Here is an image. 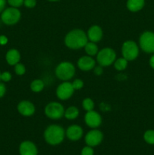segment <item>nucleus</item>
Wrapping results in <instances>:
<instances>
[{"instance_id":"obj_1","label":"nucleus","mask_w":154,"mask_h":155,"mask_svg":"<svg viewBox=\"0 0 154 155\" xmlns=\"http://www.w3.org/2000/svg\"><path fill=\"white\" fill-rule=\"evenodd\" d=\"M88 42L87 34L81 29L70 30L64 38V43L67 48L72 50H78L84 48Z\"/></svg>"},{"instance_id":"obj_2","label":"nucleus","mask_w":154,"mask_h":155,"mask_svg":"<svg viewBox=\"0 0 154 155\" xmlns=\"http://www.w3.org/2000/svg\"><path fill=\"white\" fill-rule=\"evenodd\" d=\"M65 135L66 132L61 126L51 124L45 129L44 132V139L49 145H57L63 142Z\"/></svg>"},{"instance_id":"obj_3","label":"nucleus","mask_w":154,"mask_h":155,"mask_svg":"<svg viewBox=\"0 0 154 155\" xmlns=\"http://www.w3.org/2000/svg\"><path fill=\"white\" fill-rule=\"evenodd\" d=\"M75 68L69 61L60 62L55 68V75L62 81H69L75 76Z\"/></svg>"},{"instance_id":"obj_4","label":"nucleus","mask_w":154,"mask_h":155,"mask_svg":"<svg viewBox=\"0 0 154 155\" xmlns=\"http://www.w3.org/2000/svg\"><path fill=\"white\" fill-rule=\"evenodd\" d=\"M116 59V53L112 48L107 47L98 51L97 54V62L101 67H109L113 64Z\"/></svg>"},{"instance_id":"obj_5","label":"nucleus","mask_w":154,"mask_h":155,"mask_svg":"<svg viewBox=\"0 0 154 155\" xmlns=\"http://www.w3.org/2000/svg\"><path fill=\"white\" fill-rule=\"evenodd\" d=\"M45 114L51 120H59L64 116L65 109L63 104L57 101L49 102L45 107Z\"/></svg>"},{"instance_id":"obj_6","label":"nucleus","mask_w":154,"mask_h":155,"mask_svg":"<svg viewBox=\"0 0 154 155\" xmlns=\"http://www.w3.org/2000/svg\"><path fill=\"white\" fill-rule=\"evenodd\" d=\"M21 18V13L18 8H8L2 12L1 20L6 25H14L19 22Z\"/></svg>"},{"instance_id":"obj_7","label":"nucleus","mask_w":154,"mask_h":155,"mask_svg":"<svg viewBox=\"0 0 154 155\" xmlns=\"http://www.w3.org/2000/svg\"><path fill=\"white\" fill-rule=\"evenodd\" d=\"M122 54L128 61L135 60L139 54V47L134 41H125L122 46Z\"/></svg>"},{"instance_id":"obj_8","label":"nucleus","mask_w":154,"mask_h":155,"mask_svg":"<svg viewBox=\"0 0 154 155\" xmlns=\"http://www.w3.org/2000/svg\"><path fill=\"white\" fill-rule=\"evenodd\" d=\"M140 48L146 53H154V33L145 31L139 39Z\"/></svg>"},{"instance_id":"obj_9","label":"nucleus","mask_w":154,"mask_h":155,"mask_svg":"<svg viewBox=\"0 0 154 155\" xmlns=\"http://www.w3.org/2000/svg\"><path fill=\"white\" fill-rule=\"evenodd\" d=\"M75 90L72 87V83H69V81H63L57 86L56 89V95L60 100L65 101L71 98Z\"/></svg>"},{"instance_id":"obj_10","label":"nucleus","mask_w":154,"mask_h":155,"mask_svg":"<svg viewBox=\"0 0 154 155\" xmlns=\"http://www.w3.org/2000/svg\"><path fill=\"white\" fill-rule=\"evenodd\" d=\"M104 139V135L102 132L97 129L90 130L85 136V142L86 145L91 147H95L99 145Z\"/></svg>"},{"instance_id":"obj_11","label":"nucleus","mask_w":154,"mask_h":155,"mask_svg":"<svg viewBox=\"0 0 154 155\" xmlns=\"http://www.w3.org/2000/svg\"><path fill=\"white\" fill-rule=\"evenodd\" d=\"M85 123L91 129H97L102 124V117L98 112L95 110L87 111L85 115Z\"/></svg>"},{"instance_id":"obj_12","label":"nucleus","mask_w":154,"mask_h":155,"mask_svg":"<svg viewBox=\"0 0 154 155\" xmlns=\"http://www.w3.org/2000/svg\"><path fill=\"white\" fill-rule=\"evenodd\" d=\"M18 110L22 116L30 117L33 116L36 111V107L33 103L28 100H23L18 104Z\"/></svg>"},{"instance_id":"obj_13","label":"nucleus","mask_w":154,"mask_h":155,"mask_svg":"<svg viewBox=\"0 0 154 155\" xmlns=\"http://www.w3.org/2000/svg\"><path fill=\"white\" fill-rule=\"evenodd\" d=\"M96 65L95 60L89 55L82 56L77 61V66L82 71H90L94 69Z\"/></svg>"},{"instance_id":"obj_14","label":"nucleus","mask_w":154,"mask_h":155,"mask_svg":"<svg viewBox=\"0 0 154 155\" xmlns=\"http://www.w3.org/2000/svg\"><path fill=\"white\" fill-rule=\"evenodd\" d=\"M83 136V129L80 126L73 124L66 129V136L71 141H78Z\"/></svg>"},{"instance_id":"obj_15","label":"nucleus","mask_w":154,"mask_h":155,"mask_svg":"<svg viewBox=\"0 0 154 155\" xmlns=\"http://www.w3.org/2000/svg\"><path fill=\"white\" fill-rule=\"evenodd\" d=\"M19 152L21 155H37L38 149L33 142L24 141L20 145Z\"/></svg>"},{"instance_id":"obj_16","label":"nucleus","mask_w":154,"mask_h":155,"mask_svg":"<svg viewBox=\"0 0 154 155\" xmlns=\"http://www.w3.org/2000/svg\"><path fill=\"white\" fill-rule=\"evenodd\" d=\"M87 36L88 41L97 43L100 42L103 38V30L98 25H93L88 30Z\"/></svg>"},{"instance_id":"obj_17","label":"nucleus","mask_w":154,"mask_h":155,"mask_svg":"<svg viewBox=\"0 0 154 155\" xmlns=\"http://www.w3.org/2000/svg\"><path fill=\"white\" fill-rule=\"evenodd\" d=\"M5 59L9 65L14 66L15 64L19 63L20 60H21V54L18 50L15 49V48H11L6 53Z\"/></svg>"},{"instance_id":"obj_18","label":"nucleus","mask_w":154,"mask_h":155,"mask_svg":"<svg viewBox=\"0 0 154 155\" xmlns=\"http://www.w3.org/2000/svg\"><path fill=\"white\" fill-rule=\"evenodd\" d=\"M145 4L144 0H128L126 3L127 8L131 12H137L141 10Z\"/></svg>"},{"instance_id":"obj_19","label":"nucleus","mask_w":154,"mask_h":155,"mask_svg":"<svg viewBox=\"0 0 154 155\" xmlns=\"http://www.w3.org/2000/svg\"><path fill=\"white\" fill-rule=\"evenodd\" d=\"M79 115V110L75 106H69V107L65 110L64 116L66 119L68 120H73L76 119Z\"/></svg>"},{"instance_id":"obj_20","label":"nucleus","mask_w":154,"mask_h":155,"mask_svg":"<svg viewBox=\"0 0 154 155\" xmlns=\"http://www.w3.org/2000/svg\"><path fill=\"white\" fill-rule=\"evenodd\" d=\"M84 48L87 55L91 56V57L92 56L97 55V54H98V51H99L97 44L95 43V42H91V41H89V42H88L87 43H86Z\"/></svg>"},{"instance_id":"obj_21","label":"nucleus","mask_w":154,"mask_h":155,"mask_svg":"<svg viewBox=\"0 0 154 155\" xmlns=\"http://www.w3.org/2000/svg\"><path fill=\"white\" fill-rule=\"evenodd\" d=\"M45 88V83L41 79H36L33 80L30 83V89L33 92H40Z\"/></svg>"},{"instance_id":"obj_22","label":"nucleus","mask_w":154,"mask_h":155,"mask_svg":"<svg viewBox=\"0 0 154 155\" xmlns=\"http://www.w3.org/2000/svg\"><path fill=\"white\" fill-rule=\"evenodd\" d=\"M128 62V61L125 58H124L123 57L119 58L116 59V61L113 63V65H114V68L116 71H122L127 68Z\"/></svg>"},{"instance_id":"obj_23","label":"nucleus","mask_w":154,"mask_h":155,"mask_svg":"<svg viewBox=\"0 0 154 155\" xmlns=\"http://www.w3.org/2000/svg\"><path fill=\"white\" fill-rule=\"evenodd\" d=\"M82 107L86 111H91L95 108V102L93 100L90 98H85L82 101Z\"/></svg>"},{"instance_id":"obj_24","label":"nucleus","mask_w":154,"mask_h":155,"mask_svg":"<svg viewBox=\"0 0 154 155\" xmlns=\"http://www.w3.org/2000/svg\"><path fill=\"white\" fill-rule=\"evenodd\" d=\"M143 139L146 143L149 145H154V130H149L145 132Z\"/></svg>"},{"instance_id":"obj_25","label":"nucleus","mask_w":154,"mask_h":155,"mask_svg":"<svg viewBox=\"0 0 154 155\" xmlns=\"http://www.w3.org/2000/svg\"><path fill=\"white\" fill-rule=\"evenodd\" d=\"M14 72L17 75L22 76L26 73V68L23 64L18 63L14 65Z\"/></svg>"},{"instance_id":"obj_26","label":"nucleus","mask_w":154,"mask_h":155,"mask_svg":"<svg viewBox=\"0 0 154 155\" xmlns=\"http://www.w3.org/2000/svg\"><path fill=\"white\" fill-rule=\"evenodd\" d=\"M72 86L74 90H79L84 86V82L80 79H75L72 83Z\"/></svg>"},{"instance_id":"obj_27","label":"nucleus","mask_w":154,"mask_h":155,"mask_svg":"<svg viewBox=\"0 0 154 155\" xmlns=\"http://www.w3.org/2000/svg\"><path fill=\"white\" fill-rule=\"evenodd\" d=\"M7 2L11 7L18 8L24 5V0H7Z\"/></svg>"},{"instance_id":"obj_28","label":"nucleus","mask_w":154,"mask_h":155,"mask_svg":"<svg viewBox=\"0 0 154 155\" xmlns=\"http://www.w3.org/2000/svg\"><path fill=\"white\" fill-rule=\"evenodd\" d=\"M81 155H94V150L92 147L88 145L84 147L81 151Z\"/></svg>"},{"instance_id":"obj_29","label":"nucleus","mask_w":154,"mask_h":155,"mask_svg":"<svg viewBox=\"0 0 154 155\" xmlns=\"http://www.w3.org/2000/svg\"><path fill=\"white\" fill-rule=\"evenodd\" d=\"M11 73L5 71V72H3L1 74V80L3 82H9L11 80Z\"/></svg>"},{"instance_id":"obj_30","label":"nucleus","mask_w":154,"mask_h":155,"mask_svg":"<svg viewBox=\"0 0 154 155\" xmlns=\"http://www.w3.org/2000/svg\"><path fill=\"white\" fill-rule=\"evenodd\" d=\"M24 5L28 8H33L36 5V0H24Z\"/></svg>"},{"instance_id":"obj_31","label":"nucleus","mask_w":154,"mask_h":155,"mask_svg":"<svg viewBox=\"0 0 154 155\" xmlns=\"http://www.w3.org/2000/svg\"><path fill=\"white\" fill-rule=\"evenodd\" d=\"M94 73H95V75L100 76L103 74V67H101V65H98V66H95L94 68Z\"/></svg>"},{"instance_id":"obj_32","label":"nucleus","mask_w":154,"mask_h":155,"mask_svg":"<svg viewBox=\"0 0 154 155\" xmlns=\"http://www.w3.org/2000/svg\"><path fill=\"white\" fill-rule=\"evenodd\" d=\"M6 92V86L4 83H0V98H2Z\"/></svg>"},{"instance_id":"obj_33","label":"nucleus","mask_w":154,"mask_h":155,"mask_svg":"<svg viewBox=\"0 0 154 155\" xmlns=\"http://www.w3.org/2000/svg\"><path fill=\"white\" fill-rule=\"evenodd\" d=\"M8 39L7 36H5V35H1L0 36V45H6L8 43Z\"/></svg>"},{"instance_id":"obj_34","label":"nucleus","mask_w":154,"mask_h":155,"mask_svg":"<svg viewBox=\"0 0 154 155\" xmlns=\"http://www.w3.org/2000/svg\"><path fill=\"white\" fill-rule=\"evenodd\" d=\"M6 2H7V0H0V13H2L4 11Z\"/></svg>"},{"instance_id":"obj_35","label":"nucleus","mask_w":154,"mask_h":155,"mask_svg":"<svg viewBox=\"0 0 154 155\" xmlns=\"http://www.w3.org/2000/svg\"><path fill=\"white\" fill-rule=\"evenodd\" d=\"M149 65L151 66V68L154 69V54L149 59Z\"/></svg>"},{"instance_id":"obj_36","label":"nucleus","mask_w":154,"mask_h":155,"mask_svg":"<svg viewBox=\"0 0 154 155\" xmlns=\"http://www.w3.org/2000/svg\"><path fill=\"white\" fill-rule=\"evenodd\" d=\"M48 1H50V2H57V1H59V0H48Z\"/></svg>"},{"instance_id":"obj_37","label":"nucleus","mask_w":154,"mask_h":155,"mask_svg":"<svg viewBox=\"0 0 154 155\" xmlns=\"http://www.w3.org/2000/svg\"><path fill=\"white\" fill-rule=\"evenodd\" d=\"M0 80H1V72H0Z\"/></svg>"}]
</instances>
